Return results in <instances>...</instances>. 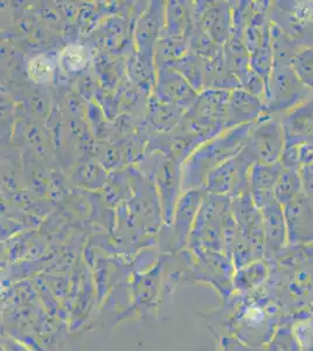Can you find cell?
I'll use <instances>...</instances> for the list:
<instances>
[{
  "mask_svg": "<svg viewBox=\"0 0 313 351\" xmlns=\"http://www.w3.org/2000/svg\"><path fill=\"white\" fill-rule=\"evenodd\" d=\"M281 162L273 164L254 163L250 168L249 186L253 192L274 191L275 185L283 171Z\"/></svg>",
  "mask_w": 313,
  "mask_h": 351,
  "instance_id": "7",
  "label": "cell"
},
{
  "mask_svg": "<svg viewBox=\"0 0 313 351\" xmlns=\"http://www.w3.org/2000/svg\"><path fill=\"white\" fill-rule=\"evenodd\" d=\"M28 73L33 80L40 84L51 81L53 75V64L44 56H36L28 64Z\"/></svg>",
  "mask_w": 313,
  "mask_h": 351,
  "instance_id": "11",
  "label": "cell"
},
{
  "mask_svg": "<svg viewBox=\"0 0 313 351\" xmlns=\"http://www.w3.org/2000/svg\"><path fill=\"white\" fill-rule=\"evenodd\" d=\"M313 97V93L301 84L290 64L275 61L264 96L266 115L281 119Z\"/></svg>",
  "mask_w": 313,
  "mask_h": 351,
  "instance_id": "1",
  "label": "cell"
},
{
  "mask_svg": "<svg viewBox=\"0 0 313 351\" xmlns=\"http://www.w3.org/2000/svg\"><path fill=\"white\" fill-rule=\"evenodd\" d=\"M301 175L303 180V193L313 206V172L308 168H301Z\"/></svg>",
  "mask_w": 313,
  "mask_h": 351,
  "instance_id": "12",
  "label": "cell"
},
{
  "mask_svg": "<svg viewBox=\"0 0 313 351\" xmlns=\"http://www.w3.org/2000/svg\"><path fill=\"white\" fill-rule=\"evenodd\" d=\"M303 192V180L301 170L297 169L283 168L277 183L275 185L274 196L281 206L292 202Z\"/></svg>",
  "mask_w": 313,
  "mask_h": 351,
  "instance_id": "8",
  "label": "cell"
},
{
  "mask_svg": "<svg viewBox=\"0 0 313 351\" xmlns=\"http://www.w3.org/2000/svg\"><path fill=\"white\" fill-rule=\"evenodd\" d=\"M88 56L82 46H69L61 56V62L69 72H79L87 64Z\"/></svg>",
  "mask_w": 313,
  "mask_h": 351,
  "instance_id": "10",
  "label": "cell"
},
{
  "mask_svg": "<svg viewBox=\"0 0 313 351\" xmlns=\"http://www.w3.org/2000/svg\"><path fill=\"white\" fill-rule=\"evenodd\" d=\"M284 149L286 135L281 121L266 115L255 124L243 155L251 163H277L281 162Z\"/></svg>",
  "mask_w": 313,
  "mask_h": 351,
  "instance_id": "3",
  "label": "cell"
},
{
  "mask_svg": "<svg viewBox=\"0 0 313 351\" xmlns=\"http://www.w3.org/2000/svg\"><path fill=\"white\" fill-rule=\"evenodd\" d=\"M279 121L286 135V145H313V97Z\"/></svg>",
  "mask_w": 313,
  "mask_h": 351,
  "instance_id": "4",
  "label": "cell"
},
{
  "mask_svg": "<svg viewBox=\"0 0 313 351\" xmlns=\"http://www.w3.org/2000/svg\"><path fill=\"white\" fill-rule=\"evenodd\" d=\"M230 109L233 112V119L245 123L248 121L256 120L261 114H266L264 101L243 90L235 92L234 96L231 97Z\"/></svg>",
  "mask_w": 313,
  "mask_h": 351,
  "instance_id": "6",
  "label": "cell"
},
{
  "mask_svg": "<svg viewBox=\"0 0 313 351\" xmlns=\"http://www.w3.org/2000/svg\"><path fill=\"white\" fill-rule=\"evenodd\" d=\"M301 84L313 93V46L299 49L290 62Z\"/></svg>",
  "mask_w": 313,
  "mask_h": 351,
  "instance_id": "9",
  "label": "cell"
},
{
  "mask_svg": "<svg viewBox=\"0 0 313 351\" xmlns=\"http://www.w3.org/2000/svg\"><path fill=\"white\" fill-rule=\"evenodd\" d=\"M283 208H284L286 225L289 226L291 231L306 230L312 233L313 206L303 192L297 198H295L292 202L283 206Z\"/></svg>",
  "mask_w": 313,
  "mask_h": 351,
  "instance_id": "5",
  "label": "cell"
},
{
  "mask_svg": "<svg viewBox=\"0 0 313 351\" xmlns=\"http://www.w3.org/2000/svg\"><path fill=\"white\" fill-rule=\"evenodd\" d=\"M269 21L301 47L313 46V1L273 3Z\"/></svg>",
  "mask_w": 313,
  "mask_h": 351,
  "instance_id": "2",
  "label": "cell"
}]
</instances>
